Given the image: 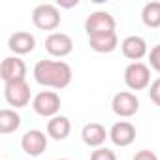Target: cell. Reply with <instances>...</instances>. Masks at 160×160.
I'll list each match as a JSON object with an SVG mask.
<instances>
[{"label": "cell", "instance_id": "obj_2", "mask_svg": "<svg viewBox=\"0 0 160 160\" xmlns=\"http://www.w3.org/2000/svg\"><path fill=\"white\" fill-rule=\"evenodd\" d=\"M124 83L130 91H143L151 87V70L143 62H132L124 70Z\"/></svg>", "mask_w": 160, "mask_h": 160}, {"label": "cell", "instance_id": "obj_10", "mask_svg": "<svg viewBox=\"0 0 160 160\" xmlns=\"http://www.w3.org/2000/svg\"><path fill=\"white\" fill-rule=\"evenodd\" d=\"M21 147L28 156H40L47 149V136L42 130H28L21 138Z\"/></svg>", "mask_w": 160, "mask_h": 160}, {"label": "cell", "instance_id": "obj_18", "mask_svg": "<svg viewBox=\"0 0 160 160\" xmlns=\"http://www.w3.org/2000/svg\"><path fill=\"white\" fill-rule=\"evenodd\" d=\"M141 21L149 28L160 27V2H147L141 10Z\"/></svg>", "mask_w": 160, "mask_h": 160}, {"label": "cell", "instance_id": "obj_9", "mask_svg": "<svg viewBox=\"0 0 160 160\" xmlns=\"http://www.w3.org/2000/svg\"><path fill=\"white\" fill-rule=\"evenodd\" d=\"M45 49L51 57L62 58L73 51V40L64 32H51L45 38Z\"/></svg>", "mask_w": 160, "mask_h": 160}, {"label": "cell", "instance_id": "obj_21", "mask_svg": "<svg viewBox=\"0 0 160 160\" xmlns=\"http://www.w3.org/2000/svg\"><path fill=\"white\" fill-rule=\"evenodd\" d=\"M149 62H151V68L160 72V43L154 45L151 51H149Z\"/></svg>", "mask_w": 160, "mask_h": 160}, {"label": "cell", "instance_id": "obj_1", "mask_svg": "<svg viewBox=\"0 0 160 160\" xmlns=\"http://www.w3.org/2000/svg\"><path fill=\"white\" fill-rule=\"evenodd\" d=\"M72 68L64 60H38L34 66V79L42 87L60 91L72 83Z\"/></svg>", "mask_w": 160, "mask_h": 160}, {"label": "cell", "instance_id": "obj_16", "mask_svg": "<svg viewBox=\"0 0 160 160\" xmlns=\"http://www.w3.org/2000/svg\"><path fill=\"white\" fill-rule=\"evenodd\" d=\"M89 45L92 51L96 53H113L119 45V38L117 32H108V34H100V36H91L89 38Z\"/></svg>", "mask_w": 160, "mask_h": 160}, {"label": "cell", "instance_id": "obj_7", "mask_svg": "<svg viewBox=\"0 0 160 160\" xmlns=\"http://www.w3.org/2000/svg\"><path fill=\"white\" fill-rule=\"evenodd\" d=\"M4 98L13 108H25L30 104V87L27 81L4 83Z\"/></svg>", "mask_w": 160, "mask_h": 160}, {"label": "cell", "instance_id": "obj_23", "mask_svg": "<svg viewBox=\"0 0 160 160\" xmlns=\"http://www.w3.org/2000/svg\"><path fill=\"white\" fill-rule=\"evenodd\" d=\"M79 2L77 0H72V2H64V0H58V6L60 8H73V6H77Z\"/></svg>", "mask_w": 160, "mask_h": 160}, {"label": "cell", "instance_id": "obj_11", "mask_svg": "<svg viewBox=\"0 0 160 160\" xmlns=\"http://www.w3.org/2000/svg\"><path fill=\"white\" fill-rule=\"evenodd\" d=\"M109 139L117 147H128L136 141V126L128 121H119L109 130Z\"/></svg>", "mask_w": 160, "mask_h": 160}, {"label": "cell", "instance_id": "obj_19", "mask_svg": "<svg viewBox=\"0 0 160 160\" xmlns=\"http://www.w3.org/2000/svg\"><path fill=\"white\" fill-rule=\"evenodd\" d=\"M91 160H117V154L108 147H98L91 152Z\"/></svg>", "mask_w": 160, "mask_h": 160}, {"label": "cell", "instance_id": "obj_14", "mask_svg": "<svg viewBox=\"0 0 160 160\" xmlns=\"http://www.w3.org/2000/svg\"><path fill=\"white\" fill-rule=\"evenodd\" d=\"M81 138H83L85 145L98 149V147H102V145L106 143V139L109 138V132H108L106 126L100 124V122H89V124L83 126V130H81Z\"/></svg>", "mask_w": 160, "mask_h": 160}, {"label": "cell", "instance_id": "obj_4", "mask_svg": "<svg viewBox=\"0 0 160 160\" xmlns=\"http://www.w3.org/2000/svg\"><path fill=\"white\" fill-rule=\"evenodd\" d=\"M32 109L40 117H57L60 111V96L55 91H42L32 98Z\"/></svg>", "mask_w": 160, "mask_h": 160}, {"label": "cell", "instance_id": "obj_20", "mask_svg": "<svg viewBox=\"0 0 160 160\" xmlns=\"http://www.w3.org/2000/svg\"><path fill=\"white\" fill-rule=\"evenodd\" d=\"M149 98H151V102L154 106L160 108V77L154 79V81L151 83V87H149Z\"/></svg>", "mask_w": 160, "mask_h": 160}, {"label": "cell", "instance_id": "obj_5", "mask_svg": "<svg viewBox=\"0 0 160 160\" xmlns=\"http://www.w3.org/2000/svg\"><path fill=\"white\" fill-rule=\"evenodd\" d=\"M115 17L109 12H92L87 19H85V32L91 36H100V34H108V32H115Z\"/></svg>", "mask_w": 160, "mask_h": 160}, {"label": "cell", "instance_id": "obj_15", "mask_svg": "<svg viewBox=\"0 0 160 160\" xmlns=\"http://www.w3.org/2000/svg\"><path fill=\"white\" fill-rule=\"evenodd\" d=\"M70 132H72V122H70L68 117L57 115V117L47 121V136L49 138L60 141V139H66L70 136Z\"/></svg>", "mask_w": 160, "mask_h": 160}, {"label": "cell", "instance_id": "obj_3", "mask_svg": "<svg viewBox=\"0 0 160 160\" xmlns=\"http://www.w3.org/2000/svg\"><path fill=\"white\" fill-rule=\"evenodd\" d=\"M32 23L40 30H55L60 25V12L55 4H40L32 12Z\"/></svg>", "mask_w": 160, "mask_h": 160}, {"label": "cell", "instance_id": "obj_24", "mask_svg": "<svg viewBox=\"0 0 160 160\" xmlns=\"http://www.w3.org/2000/svg\"><path fill=\"white\" fill-rule=\"evenodd\" d=\"M58 160H70V158H58Z\"/></svg>", "mask_w": 160, "mask_h": 160}, {"label": "cell", "instance_id": "obj_17", "mask_svg": "<svg viewBox=\"0 0 160 160\" xmlns=\"http://www.w3.org/2000/svg\"><path fill=\"white\" fill-rule=\"evenodd\" d=\"M21 126V115L15 109H2L0 111V134H12L19 130Z\"/></svg>", "mask_w": 160, "mask_h": 160}, {"label": "cell", "instance_id": "obj_12", "mask_svg": "<svg viewBox=\"0 0 160 160\" xmlns=\"http://www.w3.org/2000/svg\"><path fill=\"white\" fill-rule=\"evenodd\" d=\"M121 51L126 58H130L134 62H139L145 55H149L147 42L141 36H126L121 43Z\"/></svg>", "mask_w": 160, "mask_h": 160}, {"label": "cell", "instance_id": "obj_6", "mask_svg": "<svg viewBox=\"0 0 160 160\" xmlns=\"http://www.w3.org/2000/svg\"><path fill=\"white\" fill-rule=\"evenodd\" d=\"M111 109L117 117H122V119H128L132 115H136L139 111V100L134 92L130 91H121L113 96L111 100Z\"/></svg>", "mask_w": 160, "mask_h": 160}, {"label": "cell", "instance_id": "obj_13", "mask_svg": "<svg viewBox=\"0 0 160 160\" xmlns=\"http://www.w3.org/2000/svg\"><path fill=\"white\" fill-rule=\"evenodd\" d=\"M8 47H10L12 53H15V57H17V55L32 53L34 47H36V38H34L30 32H27V30H17V32H13V34L10 36Z\"/></svg>", "mask_w": 160, "mask_h": 160}, {"label": "cell", "instance_id": "obj_22", "mask_svg": "<svg viewBox=\"0 0 160 160\" xmlns=\"http://www.w3.org/2000/svg\"><path fill=\"white\" fill-rule=\"evenodd\" d=\"M132 160H158V156H156L152 151L143 149V151H138V152L134 154V158H132Z\"/></svg>", "mask_w": 160, "mask_h": 160}, {"label": "cell", "instance_id": "obj_8", "mask_svg": "<svg viewBox=\"0 0 160 160\" xmlns=\"http://www.w3.org/2000/svg\"><path fill=\"white\" fill-rule=\"evenodd\" d=\"M0 77L4 83L25 81L27 77V64L19 57H6L0 64Z\"/></svg>", "mask_w": 160, "mask_h": 160}]
</instances>
